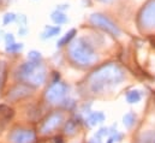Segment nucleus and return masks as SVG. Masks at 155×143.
Here are the masks:
<instances>
[{
  "label": "nucleus",
  "mask_w": 155,
  "mask_h": 143,
  "mask_svg": "<svg viewBox=\"0 0 155 143\" xmlns=\"http://www.w3.org/2000/svg\"><path fill=\"white\" fill-rule=\"evenodd\" d=\"M60 33V28L59 27H46L45 33L42 34V38H49L53 36L58 35Z\"/></svg>",
  "instance_id": "obj_6"
},
{
  "label": "nucleus",
  "mask_w": 155,
  "mask_h": 143,
  "mask_svg": "<svg viewBox=\"0 0 155 143\" xmlns=\"http://www.w3.org/2000/svg\"><path fill=\"white\" fill-rule=\"evenodd\" d=\"M93 77L95 78L93 81V85H94V90L99 89L100 87H104L105 84H107L106 82H110L111 79H121V72L119 71V69L117 66L113 65H108V66H105L102 69H100L99 71H95Z\"/></svg>",
  "instance_id": "obj_2"
},
{
  "label": "nucleus",
  "mask_w": 155,
  "mask_h": 143,
  "mask_svg": "<svg viewBox=\"0 0 155 143\" xmlns=\"http://www.w3.org/2000/svg\"><path fill=\"white\" fill-rule=\"evenodd\" d=\"M71 57L81 64H89L95 59V54L90 45L85 43L84 40H78L70 48Z\"/></svg>",
  "instance_id": "obj_1"
},
{
  "label": "nucleus",
  "mask_w": 155,
  "mask_h": 143,
  "mask_svg": "<svg viewBox=\"0 0 155 143\" xmlns=\"http://www.w3.org/2000/svg\"><path fill=\"white\" fill-rule=\"evenodd\" d=\"M22 43H11L10 46H7V52H18V51H21L22 49Z\"/></svg>",
  "instance_id": "obj_11"
},
{
  "label": "nucleus",
  "mask_w": 155,
  "mask_h": 143,
  "mask_svg": "<svg viewBox=\"0 0 155 143\" xmlns=\"http://www.w3.org/2000/svg\"><path fill=\"white\" fill-rule=\"evenodd\" d=\"M141 24L144 28L152 29L155 28V0L150 1L141 12L140 15Z\"/></svg>",
  "instance_id": "obj_4"
},
{
  "label": "nucleus",
  "mask_w": 155,
  "mask_h": 143,
  "mask_svg": "<svg viewBox=\"0 0 155 143\" xmlns=\"http://www.w3.org/2000/svg\"><path fill=\"white\" fill-rule=\"evenodd\" d=\"M51 18H52V21H53L55 24H58V25H60V24H65V23L69 21L68 17H66L60 10L54 11V12L51 15Z\"/></svg>",
  "instance_id": "obj_5"
},
{
  "label": "nucleus",
  "mask_w": 155,
  "mask_h": 143,
  "mask_svg": "<svg viewBox=\"0 0 155 143\" xmlns=\"http://www.w3.org/2000/svg\"><path fill=\"white\" fill-rule=\"evenodd\" d=\"M135 120H136V117L134 113H127L125 117H124V125H126L127 128H131L134 124H135Z\"/></svg>",
  "instance_id": "obj_9"
},
{
  "label": "nucleus",
  "mask_w": 155,
  "mask_h": 143,
  "mask_svg": "<svg viewBox=\"0 0 155 143\" xmlns=\"http://www.w3.org/2000/svg\"><path fill=\"white\" fill-rule=\"evenodd\" d=\"M104 114L102 113H100V112H97V113H94V114H91L90 115V118H89V121H91L90 124H96V123H100V121H102L104 120Z\"/></svg>",
  "instance_id": "obj_10"
},
{
  "label": "nucleus",
  "mask_w": 155,
  "mask_h": 143,
  "mask_svg": "<svg viewBox=\"0 0 155 143\" xmlns=\"http://www.w3.org/2000/svg\"><path fill=\"white\" fill-rule=\"evenodd\" d=\"M154 143H155V141H154Z\"/></svg>",
  "instance_id": "obj_14"
},
{
  "label": "nucleus",
  "mask_w": 155,
  "mask_h": 143,
  "mask_svg": "<svg viewBox=\"0 0 155 143\" xmlns=\"http://www.w3.org/2000/svg\"><path fill=\"white\" fill-rule=\"evenodd\" d=\"M90 22H91L93 24H95L96 27L101 28L102 30L107 32V33L111 34V35H114V36L120 35V30H119V28L117 27L111 19H108V18L105 17L104 15L94 13V15L90 17Z\"/></svg>",
  "instance_id": "obj_3"
},
{
  "label": "nucleus",
  "mask_w": 155,
  "mask_h": 143,
  "mask_svg": "<svg viewBox=\"0 0 155 143\" xmlns=\"http://www.w3.org/2000/svg\"><path fill=\"white\" fill-rule=\"evenodd\" d=\"M101 1H108V0H101Z\"/></svg>",
  "instance_id": "obj_13"
},
{
  "label": "nucleus",
  "mask_w": 155,
  "mask_h": 143,
  "mask_svg": "<svg viewBox=\"0 0 155 143\" xmlns=\"http://www.w3.org/2000/svg\"><path fill=\"white\" fill-rule=\"evenodd\" d=\"M75 34H76V30H75V29H71L69 33H66V34H65L64 37H61V38L59 40L58 46H59V47H61V46H65V45L70 43V41L75 37Z\"/></svg>",
  "instance_id": "obj_7"
},
{
  "label": "nucleus",
  "mask_w": 155,
  "mask_h": 143,
  "mask_svg": "<svg viewBox=\"0 0 155 143\" xmlns=\"http://www.w3.org/2000/svg\"><path fill=\"white\" fill-rule=\"evenodd\" d=\"M126 99L130 104H135V102H138L141 100V94L138 91H130L126 95Z\"/></svg>",
  "instance_id": "obj_8"
},
{
  "label": "nucleus",
  "mask_w": 155,
  "mask_h": 143,
  "mask_svg": "<svg viewBox=\"0 0 155 143\" xmlns=\"http://www.w3.org/2000/svg\"><path fill=\"white\" fill-rule=\"evenodd\" d=\"M15 19H16V16H15V13H6V15L4 16V19H2V22H4V24H8V23L13 22Z\"/></svg>",
  "instance_id": "obj_12"
}]
</instances>
